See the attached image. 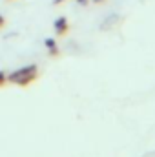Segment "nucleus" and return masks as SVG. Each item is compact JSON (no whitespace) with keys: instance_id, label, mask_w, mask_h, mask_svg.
<instances>
[{"instance_id":"nucleus-2","label":"nucleus","mask_w":155,"mask_h":157,"mask_svg":"<svg viewBox=\"0 0 155 157\" xmlns=\"http://www.w3.org/2000/svg\"><path fill=\"white\" fill-rule=\"evenodd\" d=\"M53 29H55V33H57L59 37H64V35H68V31H70L68 18H66V17H59V18L55 20V24H53Z\"/></svg>"},{"instance_id":"nucleus-7","label":"nucleus","mask_w":155,"mask_h":157,"mask_svg":"<svg viewBox=\"0 0 155 157\" xmlns=\"http://www.w3.org/2000/svg\"><path fill=\"white\" fill-rule=\"evenodd\" d=\"M62 2H66V0H53V6H59V4H62Z\"/></svg>"},{"instance_id":"nucleus-3","label":"nucleus","mask_w":155,"mask_h":157,"mask_svg":"<svg viewBox=\"0 0 155 157\" xmlns=\"http://www.w3.org/2000/svg\"><path fill=\"white\" fill-rule=\"evenodd\" d=\"M46 48H47V51L53 55V57H57L59 55V46H57V42H55V39H46Z\"/></svg>"},{"instance_id":"nucleus-5","label":"nucleus","mask_w":155,"mask_h":157,"mask_svg":"<svg viewBox=\"0 0 155 157\" xmlns=\"http://www.w3.org/2000/svg\"><path fill=\"white\" fill-rule=\"evenodd\" d=\"M4 26H6V18L0 15V28H4Z\"/></svg>"},{"instance_id":"nucleus-6","label":"nucleus","mask_w":155,"mask_h":157,"mask_svg":"<svg viewBox=\"0 0 155 157\" xmlns=\"http://www.w3.org/2000/svg\"><path fill=\"white\" fill-rule=\"evenodd\" d=\"M77 4H78V6H86V4H88V0H77Z\"/></svg>"},{"instance_id":"nucleus-1","label":"nucleus","mask_w":155,"mask_h":157,"mask_svg":"<svg viewBox=\"0 0 155 157\" xmlns=\"http://www.w3.org/2000/svg\"><path fill=\"white\" fill-rule=\"evenodd\" d=\"M37 77H39V68H37V64H29V66L18 68V70L7 73V82L17 84V86H28V84L35 82Z\"/></svg>"},{"instance_id":"nucleus-4","label":"nucleus","mask_w":155,"mask_h":157,"mask_svg":"<svg viewBox=\"0 0 155 157\" xmlns=\"http://www.w3.org/2000/svg\"><path fill=\"white\" fill-rule=\"evenodd\" d=\"M7 82V73L6 71H0V86H4Z\"/></svg>"},{"instance_id":"nucleus-8","label":"nucleus","mask_w":155,"mask_h":157,"mask_svg":"<svg viewBox=\"0 0 155 157\" xmlns=\"http://www.w3.org/2000/svg\"><path fill=\"white\" fill-rule=\"evenodd\" d=\"M95 4H102V2H106V0H93Z\"/></svg>"}]
</instances>
